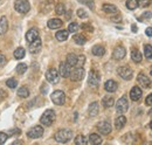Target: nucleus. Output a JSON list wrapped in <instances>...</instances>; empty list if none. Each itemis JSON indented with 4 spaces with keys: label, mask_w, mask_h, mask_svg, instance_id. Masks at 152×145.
Returning a JSON list of instances; mask_svg holds the SVG:
<instances>
[{
    "label": "nucleus",
    "mask_w": 152,
    "mask_h": 145,
    "mask_svg": "<svg viewBox=\"0 0 152 145\" xmlns=\"http://www.w3.org/2000/svg\"><path fill=\"white\" fill-rule=\"evenodd\" d=\"M73 138V131L69 129H61L55 133V141L57 143H68Z\"/></svg>",
    "instance_id": "1"
},
{
    "label": "nucleus",
    "mask_w": 152,
    "mask_h": 145,
    "mask_svg": "<svg viewBox=\"0 0 152 145\" xmlns=\"http://www.w3.org/2000/svg\"><path fill=\"white\" fill-rule=\"evenodd\" d=\"M54 121H55V112H54V110H52V109L46 110V111L42 114L41 118H40V123H41L42 125H45V127H50V125L54 123Z\"/></svg>",
    "instance_id": "2"
},
{
    "label": "nucleus",
    "mask_w": 152,
    "mask_h": 145,
    "mask_svg": "<svg viewBox=\"0 0 152 145\" xmlns=\"http://www.w3.org/2000/svg\"><path fill=\"white\" fill-rule=\"evenodd\" d=\"M14 8L17 12H19L21 14H26L31 10V5L27 0H17L14 4Z\"/></svg>",
    "instance_id": "3"
},
{
    "label": "nucleus",
    "mask_w": 152,
    "mask_h": 145,
    "mask_svg": "<svg viewBox=\"0 0 152 145\" xmlns=\"http://www.w3.org/2000/svg\"><path fill=\"white\" fill-rule=\"evenodd\" d=\"M117 72H118V75H119L123 80H125V81H130L133 77L132 69H131L130 67H128V66H122V67H119V68L117 69Z\"/></svg>",
    "instance_id": "4"
},
{
    "label": "nucleus",
    "mask_w": 152,
    "mask_h": 145,
    "mask_svg": "<svg viewBox=\"0 0 152 145\" xmlns=\"http://www.w3.org/2000/svg\"><path fill=\"white\" fill-rule=\"evenodd\" d=\"M46 80H47L49 83H52V84H56L57 82L60 81L58 70H57V69H54V68L48 69L47 72H46Z\"/></svg>",
    "instance_id": "5"
},
{
    "label": "nucleus",
    "mask_w": 152,
    "mask_h": 145,
    "mask_svg": "<svg viewBox=\"0 0 152 145\" xmlns=\"http://www.w3.org/2000/svg\"><path fill=\"white\" fill-rule=\"evenodd\" d=\"M50 98H52L53 103L56 104V105H62V104H64V102H66V95H64L63 91H61V90L54 91V92L50 95Z\"/></svg>",
    "instance_id": "6"
},
{
    "label": "nucleus",
    "mask_w": 152,
    "mask_h": 145,
    "mask_svg": "<svg viewBox=\"0 0 152 145\" xmlns=\"http://www.w3.org/2000/svg\"><path fill=\"white\" fill-rule=\"evenodd\" d=\"M42 135H43V129L41 125H35L27 131V136L32 139H38L40 137H42Z\"/></svg>",
    "instance_id": "7"
},
{
    "label": "nucleus",
    "mask_w": 152,
    "mask_h": 145,
    "mask_svg": "<svg viewBox=\"0 0 152 145\" xmlns=\"http://www.w3.org/2000/svg\"><path fill=\"white\" fill-rule=\"evenodd\" d=\"M128 109H129V102H128L126 97L123 96V97H121V98L117 101V103H116V111H117L118 114H124Z\"/></svg>",
    "instance_id": "8"
},
{
    "label": "nucleus",
    "mask_w": 152,
    "mask_h": 145,
    "mask_svg": "<svg viewBox=\"0 0 152 145\" xmlns=\"http://www.w3.org/2000/svg\"><path fill=\"white\" fill-rule=\"evenodd\" d=\"M83 76H84V69H83V67H76L74 69H72V72H70V75H69V77H70V80L72 81H81L82 78H83Z\"/></svg>",
    "instance_id": "9"
},
{
    "label": "nucleus",
    "mask_w": 152,
    "mask_h": 145,
    "mask_svg": "<svg viewBox=\"0 0 152 145\" xmlns=\"http://www.w3.org/2000/svg\"><path fill=\"white\" fill-rule=\"evenodd\" d=\"M97 130L102 135H109L111 132V125L107 121H101V122L97 123Z\"/></svg>",
    "instance_id": "10"
},
{
    "label": "nucleus",
    "mask_w": 152,
    "mask_h": 145,
    "mask_svg": "<svg viewBox=\"0 0 152 145\" xmlns=\"http://www.w3.org/2000/svg\"><path fill=\"white\" fill-rule=\"evenodd\" d=\"M88 84L91 87H98L99 84V74L95 70H91L88 76Z\"/></svg>",
    "instance_id": "11"
},
{
    "label": "nucleus",
    "mask_w": 152,
    "mask_h": 145,
    "mask_svg": "<svg viewBox=\"0 0 152 145\" xmlns=\"http://www.w3.org/2000/svg\"><path fill=\"white\" fill-rule=\"evenodd\" d=\"M70 72H72V67L67 62H61L60 63V67H58V74H60V76H62V77H69Z\"/></svg>",
    "instance_id": "12"
},
{
    "label": "nucleus",
    "mask_w": 152,
    "mask_h": 145,
    "mask_svg": "<svg viewBox=\"0 0 152 145\" xmlns=\"http://www.w3.org/2000/svg\"><path fill=\"white\" fill-rule=\"evenodd\" d=\"M41 48H42V42H41V39H40V37L35 39V40H34L33 42H31V45H29V52H31L32 54H38V53H40Z\"/></svg>",
    "instance_id": "13"
},
{
    "label": "nucleus",
    "mask_w": 152,
    "mask_h": 145,
    "mask_svg": "<svg viewBox=\"0 0 152 145\" xmlns=\"http://www.w3.org/2000/svg\"><path fill=\"white\" fill-rule=\"evenodd\" d=\"M125 55H126V51H125V48H124L123 46H117V47L115 48L114 53H113L114 59L117 60V61L123 60V59L125 57Z\"/></svg>",
    "instance_id": "14"
},
{
    "label": "nucleus",
    "mask_w": 152,
    "mask_h": 145,
    "mask_svg": "<svg viewBox=\"0 0 152 145\" xmlns=\"http://www.w3.org/2000/svg\"><path fill=\"white\" fill-rule=\"evenodd\" d=\"M142 96H143V91H142V89H140L138 86L132 87V89H131V91H130V98L132 100L133 102L139 101Z\"/></svg>",
    "instance_id": "15"
},
{
    "label": "nucleus",
    "mask_w": 152,
    "mask_h": 145,
    "mask_svg": "<svg viewBox=\"0 0 152 145\" xmlns=\"http://www.w3.org/2000/svg\"><path fill=\"white\" fill-rule=\"evenodd\" d=\"M137 80H138V83H139L143 88H149V87L151 86L150 78H148V76H145L144 74H139L138 77H137Z\"/></svg>",
    "instance_id": "16"
},
{
    "label": "nucleus",
    "mask_w": 152,
    "mask_h": 145,
    "mask_svg": "<svg viewBox=\"0 0 152 145\" xmlns=\"http://www.w3.org/2000/svg\"><path fill=\"white\" fill-rule=\"evenodd\" d=\"M39 37V31L37 28H31L27 33H26V40L31 43V42H33L35 39H38Z\"/></svg>",
    "instance_id": "17"
},
{
    "label": "nucleus",
    "mask_w": 152,
    "mask_h": 145,
    "mask_svg": "<svg viewBox=\"0 0 152 145\" xmlns=\"http://www.w3.org/2000/svg\"><path fill=\"white\" fill-rule=\"evenodd\" d=\"M118 88V84L117 82H115L114 80H109L104 83V89L108 91V92H115Z\"/></svg>",
    "instance_id": "18"
},
{
    "label": "nucleus",
    "mask_w": 152,
    "mask_h": 145,
    "mask_svg": "<svg viewBox=\"0 0 152 145\" xmlns=\"http://www.w3.org/2000/svg\"><path fill=\"white\" fill-rule=\"evenodd\" d=\"M102 10L105 13H109V14H117L118 13V8L115 5H113V4H104L102 6Z\"/></svg>",
    "instance_id": "19"
},
{
    "label": "nucleus",
    "mask_w": 152,
    "mask_h": 145,
    "mask_svg": "<svg viewBox=\"0 0 152 145\" xmlns=\"http://www.w3.org/2000/svg\"><path fill=\"white\" fill-rule=\"evenodd\" d=\"M47 25H48V27H49L50 29H57V28L62 27L63 22H62V20H60V19H50V20L47 22Z\"/></svg>",
    "instance_id": "20"
},
{
    "label": "nucleus",
    "mask_w": 152,
    "mask_h": 145,
    "mask_svg": "<svg viewBox=\"0 0 152 145\" xmlns=\"http://www.w3.org/2000/svg\"><path fill=\"white\" fill-rule=\"evenodd\" d=\"M125 124H126V118H125V116H118V117L115 119V127H116L117 130H122Z\"/></svg>",
    "instance_id": "21"
},
{
    "label": "nucleus",
    "mask_w": 152,
    "mask_h": 145,
    "mask_svg": "<svg viewBox=\"0 0 152 145\" xmlns=\"http://www.w3.org/2000/svg\"><path fill=\"white\" fill-rule=\"evenodd\" d=\"M8 29V22L6 17H1L0 18V35H4Z\"/></svg>",
    "instance_id": "22"
},
{
    "label": "nucleus",
    "mask_w": 152,
    "mask_h": 145,
    "mask_svg": "<svg viewBox=\"0 0 152 145\" xmlns=\"http://www.w3.org/2000/svg\"><path fill=\"white\" fill-rule=\"evenodd\" d=\"M98 110H99L98 103H97V102H93V103L89 105V109H88L89 116H91V117H95V116H97V114H98Z\"/></svg>",
    "instance_id": "23"
},
{
    "label": "nucleus",
    "mask_w": 152,
    "mask_h": 145,
    "mask_svg": "<svg viewBox=\"0 0 152 145\" xmlns=\"http://www.w3.org/2000/svg\"><path fill=\"white\" fill-rule=\"evenodd\" d=\"M68 36H69V31H66V29H61V31H58L56 32V37L58 41H61V42H63V41H66L67 39H68Z\"/></svg>",
    "instance_id": "24"
},
{
    "label": "nucleus",
    "mask_w": 152,
    "mask_h": 145,
    "mask_svg": "<svg viewBox=\"0 0 152 145\" xmlns=\"http://www.w3.org/2000/svg\"><path fill=\"white\" fill-rule=\"evenodd\" d=\"M91 53L95 55V56H103L104 53H105V48L103 46H101V45H96V46L93 47Z\"/></svg>",
    "instance_id": "25"
},
{
    "label": "nucleus",
    "mask_w": 152,
    "mask_h": 145,
    "mask_svg": "<svg viewBox=\"0 0 152 145\" xmlns=\"http://www.w3.org/2000/svg\"><path fill=\"white\" fill-rule=\"evenodd\" d=\"M114 103L115 100L114 97H111V96H104L103 100H102V104H103L104 108H110V107L114 105Z\"/></svg>",
    "instance_id": "26"
},
{
    "label": "nucleus",
    "mask_w": 152,
    "mask_h": 145,
    "mask_svg": "<svg viewBox=\"0 0 152 145\" xmlns=\"http://www.w3.org/2000/svg\"><path fill=\"white\" fill-rule=\"evenodd\" d=\"M66 62L73 68V67H75L76 64H77V56L75 54H73V53H70V54L67 55V59H66Z\"/></svg>",
    "instance_id": "27"
},
{
    "label": "nucleus",
    "mask_w": 152,
    "mask_h": 145,
    "mask_svg": "<svg viewBox=\"0 0 152 145\" xmlns=\"http://www.w3.org/2000/svg\"><path fill=\"white\" fill-rule=\"evenodd\" d=\"M73 40H74V42H75L76 45H78V46H83L87 42V37L84 35H82V34H75V35L73 36Z\"/></svg>",
    "instance_id": "28"
},
{
    "label": "nucleus",
    "mask_w": 152,
    "mask_h": 145,
    "mask_svg": "<svg viewBox=\"0 0 152 145\" xmlns=\"http://www.w3.org/2000/svg\"><path fill=\"white\" fill-rule=\"evenodd\" d=\"M131 59H132L133 62L139 63V62L142 61L143 56H142V54H140V52H139V51H137L136 48H133L132 51H131Z\"/></svg>",
    "instance_id": "29"
},
{
    "label": "nucleus",
    "mask_w": 152,
    "mask_h": 145,
    "mask_svg": "<svg viewBox=\"0 0 152 145\" xmlns=\"http://www.w3.org/2000/svg\"><path fill=\"white\" fill-rule=\"evenodd\" d=\"M89 142L94 145L102 144V137L99 135H97V133H91L89 136Z\"/></svg>",
    "instance_id": "30"
},
{
    "label": "nucleus",
    "mask_w": 152,
    "mask_h": 145,
    "mask_svg": "<svg viewBox=\"0 0 152 145\" xmlns=\"http://www.w3.org/2000/svg\"><path fill=\"white\" fill-rule=\"evenodd\" d=\"M52 8H53V5H52V2H49V1H46V2H43L42 5H41V12L42 13H49L50 11H52Z\"/></svg>",
    "instance_id": "31"
},
{
    "label": "nucleus",
    "mask_w": 152,
    "mask_h": 145,
    "mask_svg": "<svg viewBox=\"0 0 152 145\" xmlns=\"http://www.w3.org/2000/svg\"><path fill=\"white\" fill-rule=\"evenodd\" d=\"M144 55L148 60L152 59V46L151 45H144Z\"/></svg>",
    "instance_id": "32"
},
{
    "label": "nucleus",
    "mask_w": 152,
    "mask_h": 145,
    "mask_svg": "<svg viewBox=\"0 0 152 145\" xmlns=\"http://www.w3.org/2000/svg\"><path fill=\"white\" fill-rule=\"evenodd\" d=\"M26 54V52H25V49L22 48V47H19V48H17L15 51H14V57L17 59V60H21L23 56Z\"/></svg>",
    "instance_id": "33"
},
{
    "label": "nucleus",
    "mask_w": 152,
    "mask_h": 145,
    "mask_svg": "<svg viewBox=\"0 0 152 145\" xmlns=\"http://www.w3.org/2000/svg\"><path fill=\"white\" fill-rule=\"evenodd\" d=\"M18 96L21 97V98H26V97L29 96V90L26 87H21V88H19V90H18Z\"/></svg>",
    "instance_id": "34"
},
{
    "label": "nucleus",
    "mask_w": 152,
    "mask_h": 145,
    "mask_svg": "<svg viewBox=\"0 0 152 145\" xmlns=\"http://www.w3.org/2000/svg\"><path fill=\"white\" fill-rule=\"evenodd\" d=\"M126 7L129 8V10H136L137 7H139V5H138V0H126Z\"/></svg>",
    "instance_id": "35"
},
{
    "label": "nucleus",
    "mask_w": 152,
    "mask_h": 145,
    "mask_svg": "<svg viewBox=\"0 0 152 145\" xmlns=\"http://www.w3.org/2000/svg\"><path fill=\"white\" fill-rule=\"evenodd\" d=\"M75 144H78V145H84V144H87L88 143V139L83 136V135H78L77 137L75 138Z\"/></svg>",
    "instance_id": "36"
},
{
    "label": "nucleus",
    "mask_w": 152,
    "mask_h": 145,
    "mask_svg": "<svg viewBox=\"0 0 152 145\" xmlns=\"http://www.w3.org/2000/svg\"><path fill=\"white\" fill-rule=\"evenodd\" d=\"M6 86H7L8 88H11V89H14V88L18 87V81H17L15 78H8V80L6 81Z\"/></svg>",
    "instance_id": "37"
},
{
    "label": "nucleus",
    "mask_w": 152,
    "mask_h": 145,
    "mask_svg": "<svg viewBox=\"0 0 152 145\" xmlns=\"http://www.w3.org/2000/svg\"><path fill=\"white\" fill-rule=\"evenodd\" d=\"M55 12H56V14L58 15H62V14H64L66 13V7H64V5L63 4H57L56 6H55Z\"/></svg>",
    "instance_id": "38"
},
{
    "label": "nucleus",
    "mask_w": 152,
    "mask_h": 145,
    "mask_svg": "<svg viewBox=\"0 0 152 145\" xmlns=\"http://www.w3.org/2000/svg\"><path fill=\"white\" fill-rule=\"evenodd\" d=\"M15 70H17V72H18L19 75H22V74H25L26 70H27V66H26L25 63H19V64L17 66Z\"/></svg>",
    "instance_id": "39"
},
{
    "label": "nucleus",
    "mask_w": 152,
    "mask_h": 145,
    "mask_svg": "<svg viewBox=\"0 0 152 145\" xmlns=\"http://www.w3.org/2000/svg\"><path fill=\"white\" fill-rule=\"evenodd\" d=\"M78 28H80V26H78L77 22H70L69 26H68V31H69V33H75V32L78 31Z\"/></svg>",
    "instance_id": "40"
},
{
    "label": "nucleus",
    "mask_w": 152,
    "mask_h": 145,
    "mask_svg": "<svg viewBox=\"0 0 152 145\" xmlns=\"http://www.w3.org/2000/svg\"><path fill=\"white\" fill-rule=\"evenodd\" d=\"M76 13H77V17H78V18H81V19L88 18V13H87V11L83 10V8H78Z\"/></svg>",
    "instance_id": "41"
},
{
    "label": "nucleus",
    "mask_w": 152,
    "mask_h": 145,
    "mask_svg": "<svg viewBox=\"0 0 152 145\" xmlns=\"http://www.w3.org/2000/svg\"><path fill=\"white\" fill-rule=\"evenodd\" d=\"M86 63V56L84 55H80L77 56V67H83V64Z\"/></svg>",
    "instance_id": "42"
},
{
    "label": "nucleus",
    "mask_w": 152,
    "mask_h": 145,
    "mask_svg": "<svg viewBox=\"0 0 152 145\" xmlns=\"http://www.w3.org/2000/svg\"><path fill=\"white\" fill-rule=\"evenodd\" d=\"M151 4V0H138V5L139 7H146Z\"/></svg>",
    "instance_id": "43"
},
{
    "label": "nucleus",
    "mask_w": 152,
    "mask_h": 145,
    "mask_svg": "<svg viewBox=\"0 0 152 145\" xmlns=\"http://www.w3.org/2000/svg\"><path fill=\"white\" fill-rule=\"evenodd\" d=\"M7 138H8V135H7V133H5V132H0V145L4 144V143H6Z\"/></svg>",
    "instance_id": "44"
},
{
    "label": "nucleus",
    "mask_w": 152,
    "mask_h": 145,
    "mask_svg": "<svg viewBox=\"0 0 152 145\" xmlns=\"http://www.w3.org/2000/svg\"><path fill=\"white\" fill-rule=\"evenodd\" d=\"M145 104L149 107H152V94L148 95V97L145 98Z\"/></svg>",
    "instance_id": "45"
},
{
    "label": "nucleus",
    "mask_w": 152,
    "mask_h": 145,
    "mask_svg": "<svg viewBox=\"0 0 152 145\" xmlns=\"http://www.w3.org/2000/svg\"><path fill=\"white\" fill-rule=\"evenodd\" d=\"M5 64H6V57H5V55L0 53V68L4 67Z\"/></svg>",
    "instance_id": "46"
},
{
    "label": "nucleus",
    "mask_w": 152,
    "mask_h": 145,
    "mask_svg": "<svg viewBox=\"0 0 152 145\" xmlns=\"http://www.w3.org/2000/svg\"><path fill=\"white\" fill-rule=\"evenodd\" d=\"M82 28L86 29V31H89V32H93V31H94L93 26H90V25H88V23H83V25H82Z\"/></svg>",
    "instance_id": "47"
},
{
    "label": "nucleus",
    "mask_w": 152,
    "mask_h": 145,
    "mask_svg": "<svg viewBox=\"0 0 152 145\" xmlns=\"http://www.w3.org/2000/svg\"><path fill=\"white\" fill-rule=\"evenodd\" d=\"M150 18H152V12H145V13L143 14V17L140 18V20H142V19H150Z\"/></svg>",
    "instance_id": "48"
},
{
    "label": "nucleus",
    "mask_w": 152,
    "mask_h": 145,
    "mask_svg": "<svg viewBox=\"0 0 152 145\" xmlns=\"http://www.w3.org/2000/svg\"><path fill=\"white\" fill-rule=\"evenodd\" d=\"M145 34L148 36H152V27H148L145 29Z\"/></svg>",
    "instance_id": "49"
},
{
    "label": "nucleus",
    "mask_w": 152,
    "mask_h": 145,
    "mask_svg": "<svg viewBox=\"0 0 152 145\" xmlns=\"http://www.w3.org/2000/svg\"><path fill=\"white\" fill-rule=\"evenodd\" d=\"M87 5H88V6H89L91 10L94 8V2H93V1H90V0H89V1H87Z\"/></svg>",
    "instance_id": "50"
},
{
    "label": "nucleus",
    "mask_w": 152,
    "mask_h": 145,
    "mask_svg": "<svg viewBox=\"0 0 152 145\" xmlns=\"http://www.w3.org/2000/svg\"><path fill=\"white\" fill-rule=\"evenodd\" d=\"M42 92H43V94H46V92H47V86H45V84L42 86Z\"/></svg>",
    "instance_id": "51"
},
{
    "label": "nucleus",
    "mask_w": 152,
    "mask_h": 145,
    "mask_svg": "<svg viewBox=\"0 0 152 145\" xmlns=\"http://www.w3.org/2000/svg\"><path fill=\"white\" fill-rule=\"evenodd\" d=\"M113 21H118V20H121V17H117V18H111Z\"/></svg>",
    "instance_id": "52"
},
{
    "label": "nucleus",
    "mask_w": 152,
    "mask_h": 145,
    "mask_svg": "<svg viewBox=\"0 0 152 145\" xmlns=\"http://www.w3.org/2000/svg\"><path fill=\"white\" fill-rule=\"evenodd\" d=\"M132 32H134V33L137 32V27H136L134 25H132Z\"/></svg>",
    "instance_id": "53"
},
{
    "label": "nucleus",
    "mask_w": 152,
    "mask_h": 145,
    "mask_svg": "<svg viewBox=\"0 0 152 145\" xmlns=\"http://www.w3.org/2000/svg\"><path fill=\"white\" fill-rule=\"evenodd\" d=\"M150 127H151V130H152V121H151V123H150Z\"/></svg>",
    "instance_id": "54"
},
{
    "label": "nucleus",
    "mask_w": 152,
    "mask_h": 145,
    "mask_svg": "<svg viewBox=\"0 0 152 145\" xmlns=\"http://www.w3.org/2000/svg\"><path fill=\"white\" fill-rule=\"evenodd\" d=\"M150 74H151V75H152V68H151V70H150Z\"/></svg>",
    "instance_id": "55"
}]
</instances>
